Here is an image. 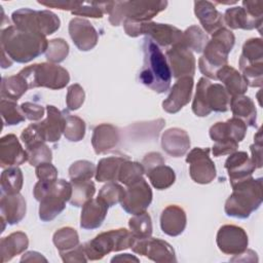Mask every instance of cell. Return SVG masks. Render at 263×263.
Returning <instances> with one entry per match:
<instances>
[{
	"instance_id": "cell-62",
	"label": "cell",
	"mask_w": 263,
	"mask_h": 263,
	"mask_svg": "<svg viewBox=\"0 0 263 263\" xmlns=\"http://www.w3.org/2000/svg\"><path fill=\"white\" fill-rule=\"evenodd\" d=\"M41 261L47 262V259L43 257L42 254L34 251L25 253L21 258V262H41Z\"/></svg>"
},
{
	"instance_id": "cell-6",
	"label": "cell",
	"mask_w": 263,
	"mask_h": 263,
	"mask_svg": "<svg viewBox=\"0 0 263 263\" xmlns=\"http://www.w3.org/2000/svg\"><path fill=\"white\" fill-rule=\"evenodd\" d=\"M166 6L167 1H111L108 12L109 22L112 26H119L124 20L139 23L150 22Z\"/></svg>"
},
{
	"instance_id": "cell-47",
	"label": "cell",
	"mask_w": 263,
	"mask_h": 263,
	"mask_svg": "<svg viewBox=\"0 0 263 263\" xmlns=\"http://www.w3.org/2000/svg\"><path fill=\"white\" fill-rule=\"evenodd\" d=\"M69 54V45L62 38H55L48 41L45 57L48 63L59 64L65 61Z\"/></svg>"
},
{
	"instance_id": "cell-9",
	"label": "cell",
	"mask_w": 263,
	"mask_h": 263,
	"mask_svg": "<svg viewBox=\"0 0 263 263\" xmlns=\"http://www.w3.org/2000/svg\"><path fill=\"white\" fill-rule=\"evenodd\" d=\"M123 28L126 35L130 37H138L140 35H147L158 46H173L182 41L183 32L168 24H160L155 22L139 23L129 20L123 21Z\"/></svg>"
},
{
	"instance_id": "cell-55",
	"label": "cell",
	"mask_w": 263,
	"mask_h": 263,
	"mask_svg": "<svg viewBox=\"0 0 263 263\" xmlns=\"http://www.w3.org/2000/svg\"><path fill=\"white\" fill-rule=\"evenodd\" d=\"M36 177L39 181H55L58 180V170L51 162H43L35 166Z\"/></svg>"
},
{
	"instance_id": "cell-42",
	"label": "cell",
	"mask_w": 263,
	"mask_h": 263,
	"mask_svg": "<svg viewBox=\"0 0 263 263\" xmlns=\"http://www.w3.org/2000/svg\"><path fill=\"white\" fill-rule=\"evenodd\" d=\"M240 74L247 81L248 86L261 87L263 82V63L262 64H250L239 58L238 61Z\"/></svg>"
},
{
	"instance_id": "cell-4",
	"label": "cell",
	"mask_w": 263,
	"mask_h": 263,
	"mask_svg": "<svg viewBox=\"0 0 263 263\" xmlns=\"http://www.w3.org/2000/svg\"><path fill=\"white\" fill-rule=\"evenodd\" d=\"M33 195L40 202L39 218L49 222L65 210L66 202L72 195V185L64 179L51 182L38 181L34 186Z\"/></svg>"
},
{
	"instance_id": "cell-26",
	"label": "cell",
	"mask_w": 263,
	"mask_h": 263,
	"mask_svg": "<svg viewBox=\"0 0 263 263\" xmlns=\"http://www.w3.org/2000/svg\"><path fill=\"white\" fill-rule=\"evenodd\" d=\"M26 200L20 193L3 194L0 200L1 218L9 225L20 223L26 216Z\"/></svg>"
},
{
	"instance_id": "cell-35",
	"label": "cell",
	"mask_w": 263,
	"mask_h": 263,
	"mask_svg": "<svg viewBox=\"0 0 263 263\" xmlns=\"http://www.w3.org/2000/svg\"><path fill=\"white\" fill-rule=\"evenodd\" d=\"M146 175L149 178L151 185L157 190H164L170 188L176 181V174L174 170L164 164H160L150 170Z\"/></svg>"
},
{
	"instance_id": "cell-8",
	"label": "cell",
	"mask_w": 263,
	"mask_h": 263,
	"mask_svg": "<svg viewBox=\"0 0 263 263\" xmlns=\"http://www.w3.org/2000/svg\"><path fill=\"white\" fill-rule=\"evenodd\" d=\"M18 74L25 79L29 89L35 87L61 89L70 81L69 72L52 63L34 64L22 69Z\"/></svg>"
},
{
	"instance_id": "cell-10",
	"label": "cell",
	"mask_w": 263,
	"mask_h": 263,
	"mask_svg": "<svg viewBox=\"0 0 263 263\" xmlns=\"http://www.w3.org/2000/svg\"><path fill=\"white\" fill-rule=\"evenodd\" d=\"M11 21L13 26L20 30L40 34L45 37L53 34L61 26L59 16L50 10L21 8L12 12Z\"/></svg>"
},
{
	"instance_id": "cell-45",
	"label": "cell",
	"mask_w": 263,
	"mask_h": 263,
	"mask_svg": "<svg viewBox=\"0 0 263 263\" xmlns=\"http://www.w3.org/2000/svg\"><path fill=\"white\" fill-rule=\"evenodd\" d=\"M250 64L263 63V42L261 38H250L242 45L240 57Z\"/></svg>"
},
{
	"instance_id": "cell-21",
	"label": "cell",
	"mask_w": 263,
	"mask_h": 263,
	"mask_svg": "<svg viewBox=\"0 0 263 263\" xmlns=\"http://www.w3.org/2000/svg\"><path fill=\"white\" fill-rule=\"evenodd\" d=\"M223 18H224V24H226L230 29H233V30L258 29L260 31L263 17L252 14L249 10H247L242 6H234L226 9L223 15Z\"/></svg>"
},
{
	"instance_id": "cell-57",
	"label": "cell",
	"mask_w": 263,
	"mask_h": 263,
	"mask_svg": "<svg viewBox=\"0 0 263 263\" xmlns=\"http://www.w3.org/2000/svg\"><path fill=\"white\" fill-rule=\"evenodd\" d=\"M63 262H86L87 258L84 251V245H78L76 248L60 253Z\"/></svg>"
},
{
	"instance_id": "cell-3",
	"label": "cell",
	"mask_w": 263,
	"mask_h": 263,
	"mask_svg": "<svg viewBox=\"0 0 263 263\" xmlns=\"http://www.w3.org/2000/svg\"><path fill=\"white\" fill-rule=\"evenodd\" d=\"M232 193L226 199L224 211L229 217L247 219L257 211L263 200L262 179L247 178L231 185Z\"/></svg>"
},
{
	"instance_id": "cell-16",
	"label": "cell",
	"mask_w": 263,
	"mask_h": 263,
	"mask_svg": "<svg viewBox=\"0 0 263 263\" xmlns=\"http://www.w3.org/2000/svg\"><path fill=\"white\" fill-rule=\"evenodd\" d=\"M69 34L81 51L91 50L99 41V34L89 21L82 17H74L69 23Z\"/></svg>"
},
{
	"instance_id": "cell-52",
	"label": "cell",
	"mask_w": 263,
	"mask_h": 263,
	"mask_svg": "<svg viewBox=\"0 0 263 263\" xmlns=\"http://www.w3.org/2000/svg\"><path fill=\"white\" fill-rule=\"evenodd\" d=\"M21 140L24 143L26 149H29L37 144L45 143V137L38 123H31L21 134Z\"/></svg>"
},
{
	"instance_id": "cell-15",
	"label": "cell",
	"mask_w": 263,
	"mask_h": 263,
	"mask_svg": "<svg viewBox=\"0 0 263 263\" xmlns=\"http://www.w3.org/2000/svg\"><path fill=\"white\" fill-rule=\"evenodd\" d=\"M172 76L176 79L185 76L193 77L195 73V58L190 49L181 42L171 46L165 53Z\"/></svg>"
},
{
	"instance_id": "cell-38",
	"label": "cell",
	"mask_w": 263,
	"mask_h": 263,
	"mask_svg": "<svg viewBox=\"0 0 263 263\" xmlns=\"http://www.w3.org/2000/svg\"><path fill=\"white\" fill-rule=\"evenodd\" d=\"M209 36L198 26H190L183 32L181 43L188 49L195 52L203 51L206 43L209 42Z\"/></svg>"
},
{
	"instance_id": "cell-41",
	"label": "cell",
	"mask_w": 263,
	"mask_h": 263,
	"mask_svg": "<svg viewBox=\"0 0 263 263\" xmlns=\"http://www.w3.org/2000/svg\"><path fill=\"white\" fill-rule=\"evenodd\" d=\"M144 174L145 171L142 163L125 159L120 165L117 181L125 186H129L141 180Z\"/></svg>"
},
{
	"instance_id": "cell-5",
	"label": "cell",
	"mask_w": 263,
	"mask_h": 263,
	"mask_svg": "<svg viewBox=\"0 0 263 263\" xmlns=\"http://www.w3.org/2000/svg\"><path fill=\"white\" fill-rule=\"evenodd\" d=\"M234 43L235 37L230 30L223 27L215 32L206 43L203 54L198 60L199 71L205 77L217 80V72L227 65L228 54Z\"/></svg>"
},
{
	"instance_id": "cell-19",
	"label": "cell",
	"mask_w": 263,
	"mask_h": 263,
	"mask_svg": "<svg viewBox=\"0 0 263 263\" xmlns=\"http://www.w3.org/2000/svg\"><path fill=\"white\" fill-rule=\"evenodd\" d=\"M247 133L246 123L239 118L232 117L227 121L216 122L210 128V138L216 142L235 141L237 143L245 139Z\"/></svg>"
},
{
	"instance_id": "cell-30",
	"label": "cell",
	"mask_w": 263,
	"mask_h": 263,
	"mask_svg": "<svg viewBox=\"0 0 263 263\" xmlns=\"http://www.w3.org/2000/svg\"><path fill=\"white\" fill-rule=\"evenodd\" d=\"M29 246V238L25 232L16 231L3 237L0 241V255L2 263L22 254Z\"/></svg>"
},
{
	"instance_id": "cell-37",
	"label": "cell",
	"mask_w": 263,
	"mask_h": 263,
	"mask_svg": "<svg viewBox=\"0 0 263 263\" xmlns=\"http://www.w3.org/2000/svg\"><path fill=\"white\" fill-rule=\"evenodd\" d=\"M24 183V177L21 168L17 166H9L1 174L0 184L3 194L20 193Z\"/></svg>"
},
{
	"instance_id": "cell-36",
	"label": "cell",
	"mask_w": 263,
	"mask_h": 263,
	"mask_svg": "<svg viewBox=\"0 0 263 263\" xmlns=\"http://www.w3.org/2000/svg\"><path fill=\"white\" fill-rule=\"evenodd\" d=\"M71 185L72 195L69 202L73 206H82L86 201L91 199L96 193V186L91 180L71 181Z\"/></svg>"
},
{
	"instance_id": "cell-59",
	"label": "cell",
	"mask_w": 263,
	"mask_h": 263,
	"mask_svg": "<svg viewBox=\"0 0 263 263\" xmlns=\"http://www.w3.org/2000/svg\"><path fill=\"white\" fill-rule=\"evenodd\" d=\"M164 163H165V160L159 152H149L144 156L142 160V165L144 167L145 174L148 173L150 170Z\"/></svg>"
},
{
	"instance_id": "cell-51",
	"label": "cell",
	"mask_w": 263,
	"mask_h": 263,
	"mask_svg": "<svg viewBox=\"0 0 263 263\" xmlns=\"http://www.w3.org/2000/svg\"><path fill=\"white\" fill-rule=\"evenodd\" d=\"M26 150L28 153V162L32 166H37L43 162H51L52 152L45 143L37 144Z\"/></svg>"
},
{
	"instance_id": "cell-33",
	"label": "cell",
	"mask_w": 263,
	"mask_h": 263,
	"mask_svg": "<svg viewBox=\"0 0 263 263\" xmlns=\"http://www.w3.org/2000/svg\"><path fill=\"white\" fill-rule=\"evenodd\" d=\"M125 159H128V157L123 155L109 156L100 159L96 168V180L98 182L117 181L120 165Z\"/></svg>"
},
{
	"instance_id": "cell-7",
	"label": "cell",
	"mask_w": 263,
	"mask_h": 263,
	"mask_svg": "<svg viewBox=\"0 0 263 263\" xmlns=\"http://www.w3.org/2000/svg\"><path fill=\"white\" fill-rule=\"evenodd\" d=\"M135 236L125 228L111 229L98 234L95 238L84 243L87 260H101L111 252H119L133 247Z\"/></svg>"
},
{
	"instance_id": "cell-17",
	"label": "cell",
	"mask_w": 263,
	"mask_h": 263,
	"mask_svg": "<svg viewBox=\"0 0 263 263\" xmlns=\"http://www.w3.org/2000/svg\"><path fill=\"white\" fill-rule=\"evenodd\" d=\"M193 82V77L191 76H185L177 79L170 91V95L162 102V109L170 114L179 112L191 100Z\"/></svg>"
},
{
	"instance_id": "cell-58",
	"label": "cell",
	"mask_w": 263,
	"mask_h": 263,
	"mask_svg": "<svg viewBox=\"0 0 263 263\" xmlns=\"http://www.w3.org/2000/svg\"><path fill=\"white\" fill-rule=\"evenodd\" d=\"M238 148V143L235 141H223L216 142L212 148L213 155L216 157L231 154Z\"/></svg>"
},
{
	"instance_id": "cell-2",
	"label": "cell",
	"mask_w": 263,
	"mask_h": 263,
	"mask_svg": "<svg viewBox=\"0 0 263 263\" xmlns=\"http://www.w3.org/2000/svg\"><path fill=\"white\" fill-rule=\"evenodd\" d=\"M144 63L139 74L142 84L157 93L168 90L172 81V73L165 55L159 46L146 37L143 43Z\"/></svg>"
},
{
	"instance_id": "cell-46",
	"label": "cell",
	"mask_w": 263,
	"mask_h": 263,
	"mask_svg": "<svg viewBox=\"0 0 263 263\" xmlns=\"http://www.w3.org/2000/svg\"><path fill=\"white\" fill-rule=\"evenodd\" d=\"M209 82L210 80L208 78L201 77L196 85V92L192 102V111L198 117H205L211 113L205 101V87Z\"/></svg>"
},
{
	"instance_id": "cell-39",
	"label": "cell",
	"mask_w": 263,
	"mask_h": 263,
	"mask_svg": "<svg viewBox=\"0 0 263 263\" xmlns=\"http://www.w3.org/2000/svg\"><path fill=\"white\" fill-rule=\"evenodd\" d=\"M52 241L60 253L70 251L79 245V235L73 227L66 226L58 229L52 236Z\"/></svg>"
},
{
	"instance_id": "cell-27",
	"label": "cell",
	"mask_w": 263,
	"mask_h": 263,
	"mask_svg": "<svg viewBox=\"0 0 263 263\" xmlns=\"http://www.w3.org/2000/svg\"><path fill=\"white\" fill-rule=\"evenodd\" d=\"M120 135L116 126L110 123H101L93 129L91 145L97 154L113 149L119 142Z\"/></svg>"
},
{
	"instance_id": "cell-48",
	"label": "cell",
	"mask_w": 263,
	"mask_h": 263,
	"mask_svg": "<svg viewBox=\"0 0 263 263\" xmlns=\"http://www.w3.org/2000/svg\"><path fill=\"white\" fill-rule=\"evenodd\" d=\"M110 2H83L80 7L71 13L77 16H87L92 18H101L105 13L109 12Z\"/></svg>"
},
{
	"instance_id": "cell-31",
	"label": "cell",
	"mask_w": 263,
	"mask_h": 263,
	"mask_svg": "<svg viewBox=\"0 0 263 263\" xmlns=\"http://www.w3.org/2000/svg\"><path fill=\"white\" fill-rule=\"evenodd\" d=\"M230 109L233 117L239 118L246 123V125L256 126L257 109L250 97L245 95L231 97Z\"/></svg>"
},
{
	"instance_id": "cell-24",
	"label": "cell",
	"mask_w": 263,
	"mask_h": 263,
	"mask_svg": "<svg viewBox=\"0 0 263 263\" xmlns=\"http://www.w3.org/2000/svg\"><path fill=\"white\" fill-rule=\"evenodd\" d=\"M187 217L185 211L176 204L167 205L160 215V228L168 236H178L186 228Z\"/></svg>"
},
{
	"instance_id": "cell-22",
	"label": "cell",
	"mask_w": 263,
	"mask_h": 263,
	"mask_svg": "<svg viewBox=\"0 0 263 263\" xmlns=\"http://www.w3.org/2000/svg\"><path fill=\"white\" fill-rule=\"evenodd\" d=\"M162 149L173 157L185 155L190 148V138L186 130L180 127L166 129L161 137Z\"/></svg>"
},
{
	"instance_id": "cell-50",
	"label": "cell",
	"mask_w": 263,
	"mask_h": 263,
	"mask_svg": "<svg viewBox=\"0 0 263 263\" xmlns=\"http://www.w3.org/2000/svg\"><path fill=\"white\" fill-rule=\"evenodd\" d=\"M96 166L88 160H77L69 167V177L71 181L90 180L96 175Z\"/></svg>"
},
{
	"instance_id": "cell-12",
	"label": "cell",
	"mask_w": 263,
	"mask_h": 263,
	"mask_svg": "<svg viewBox=\"0 0 263 263\" xmlns=\"http://www.w3.org/2000/svg\"><path fill=\"white\" fill-rule=\"evenodd\" d=\"M130 249L136 254L145 256L157 263L177 262L173 247L167 241L160 238H153L150 236L147 238L135 239Z\"/></svg>"
},
{
	"instance_id": "cell-63",
	"label": "cell",
	"mask_w": 263,
	"mask_h": 263,
	"mask_svg": "<svg viewBox=\"0 0 263 263\" xmlns=\"http://www.w3.org/2000/svg\"><path fill=\"white\" fill-rule=\"evenodd\" d=\"M139 258L130 254H119L111 259V262H139Z\"/></svg>"
},
{
	"instance_id": "cell-32",
	"label": "cell",
	"mask_w": 263,
	"mask_h": 263,
	"mask_svg": "<svg viewBox=\"0 0 263 263\" xmlns=\"http://www.w3.org/2000/svg\"><path fill=\"white\" fill-rule=\"evenodd\" d=\"M205 101L211 112H226L230 108L231 96L222 84L210 81L205 87Z\"/></svg>"
},
{
	"instance_id": "cell-29",
	"label": "cell",
	"mask_w": 263,
	"mask_h": 263,
	"mask_svg": "<svg viewBox=\"0 0 263 263\" xmlns=\"http://www.w3.org/2000/svg\"><path fill=\"white\" fill-rule=\"evenodd\" d=\"M217 80L222 82V85L231 97L243 95L248 89L247 81L240 72L228 64L217 72Z\"/></svg>"
},
{
	"instance_id": "cell-25",
	"label": "cell",
	"mask_w": 263,
	"mask_h": 263,
	"mask_svg": "<svg viewBox=\"0 0 263 263\" xmlns=\"http://www.w3.org/2000/svg\"><path fill=\"white\" fill-rule=\"evenodd\" d=\"M108 205L100 198H91L82 205L80 216V227L86 230L97 229L102 226L107 213Z\"/></svg>"
},
{
	"instance_id": "cell-1",
	"label": "cell",
	"mask_w": 263,
	"mask_h": 263,
	"mask_svg": "<svg viewBox=\"0 0 263 263\" xmlns=\"http://www.w3.org/2000/svg\"><path fill=\"white\" fill-rule=\"evenodd\" d=\"M1 50L13 62L26 64L45 53L48 41L45 36L8 26L1 31Z\"/></svg>"
},
{
	"instance_id": "cell-13",
	"label": "cell",
	"mask_w": 263,
	"mask_h": 263,
	"mask_svg": "<svg viewBox=\"0 0 263 263\" xmlns=\"http://www.w3.org/2000/svg\"><path fill=\"white\" fill-rule=\"evenodd\" d=\"M152 197L153 194L149 184L142 178L136 183L127 186L120 204L126 213L137 215L146 212L152 201Z\"/></svg>"
},
{
	"instance_id": "cell-28",
	"label": "cell",
	"mask_w": 263,
	"mask_h": 263,
	"mask_svg": "<svg viewBox=\"0 0 263 263\" xmlns=\"http://www.w3.org/2000/svg\"><path fill=\"white\" fill-rule=\"evenodd\" d=\"M45 141L54 143L61 139L65 129V114L52 105L46 106V118L39 122Z\"/></svg>"
},
{
	"instance_id": "cell-14",
	"label": "cell",
	"mask_w": 263,
	"mask_h": 263,
	"mask_svg": "<svg viewBox=\"0 0 263 263\" xmlns=\"http://www.w3.org/2000/svg\"><path fill=\"white\" fill-rule=\"evenodd\" d=\"M216 242L222 253L235 256L248 249L249 237L243 228L226 224L219 228Z\"/></svg>"
},
{
	"instance_id": "cell-20",
	"label": "cell",
	"mask_w": 263,
	"mask_h": 263,
	"mask_svg": "<svg viewBox=\"0 0 263 263\" xmlns=\"http://www.w3.org/2000/svg\"><path fill=\"white\" fill-rule=\"evenodd\" d=\"M225 168L231 185L252 177L256 170L251 157L245 151H235L229 154L225 161Z\"/></svg>"
},
{
	"instance_id": "cell-40",
	"label": "cell",
	"mask_w": 263,
	"mask_h": 263,
	"mask_svg": "<svg viewBox=\"0 0 263 263\" xmlns=\"http://www.w3.org/2000/svg\"><path fill=\"white\" fill-rule=\"evenodd\" d=\"M128 227L136 239L147 238L152 235V220L147 212L133 215L128 220Z\"/></svg>"
},
{
	"instance_id": "cell-11",
	"label": "cell",
	"mask_w": 263,
	"mask_h": 263,
	"mask_svg": "<svg viewBox=\"0 0 263 263\" xmlns=\"http://www.w3.org/2000/svg\"><path fill=\"white\" fill-rule=\"evenodd\" d=\"M210 148L196 147L189 151L186 162L189 163V175L197 184H209L216 178L214 161L210 157Z\"/></svg>"
},
{
	"instance_id": "cell-49",
	"label": "cell",
	"mask_w": 263,
	"mask_h": 263,
	"mask_svg": "<svg viewBox=\"0 0 263 263\" xmlns=\"http://www.w3.org/2000/svg\"><path fill=\"white\" fill-rule=\"evenodd\" d=\"M124 191L125 189H123L121 185L115 182H108L101 188L98 198H100L108 206H113L121 202L124 196Z\"/></svg>"
},
{
	"instance_id": "cell-43",
	"label": "cell",
	"mask_w": 263,
	"mask_h": 263,
	"mask_svg": "<svg viewBox=\"0 0 263 263\" xmlns=\"http://www.w3.org/2000/svg\"><path fill=\"white\" fill-rule=\"evenodd\" d=\"M65 114V129L64 136L70 142H79L85 135V122L76 115Z\"/></svg>"
},
{
	"instance_id": "cell-56",
	"label": "cell",
	"mask_w": 263,
	"mask_h": 263,
	"mask_svg": "<svg viewBox=\"0 0 263 263\" xmlns=\"http://www.w3.org/2000/svg\"><path fill=\"white\" fill-rule=\"evenodd\" d=\"M251 153H252V161L256 168L262 167V133L259 128L257 134L254 137V144L251 145Z\"/></svg>"
},
{
	"instance_id": "cell-64",
	"label": "cell",
	"mask_w": 263,
	"mask_h": 263,
	"mask_svg": "<svg viewBox=\"0 0 263 263\" xmlns=\"http://www.w3.org/2000/svg\"><path fill=\"white\" fill-rule=\"evenodd\" d=\"M1 53H2V59H1V67L3 69H6V68H9L11 65H12V60L4 52L1 50Z\"/></svg>"
},
{
	"instance_id": "cell-61",
	"label": "cell",
	"mask_w": 263,
	"mask_h": 263,
	"mask_svg": "<svg viewBox=\"0 0 263 263\" xmlns=\"http://www.w3.org/2000/svg\"><path fill=\"white\" fill-rule=\"evenodd\" d=\"M231 261H243V262H257L258 261V257L257 254L253 251V250H245L242 253L235 255L234 258L231 259Z\"/></svg>"
},
{
	"instance_id": "cell-34",
	"label": "cell",
	"mask_w": 263,
	"mask_h": 263,
	"mask_svg": "<svg viewBox=\"0 0 263 263\" xmlns=\"http://www.w3.org/2000/svg\"><path fill=\"white\" fill-rule=\"evenodd\" d=\"M28 89L27 82L18 73L2 78L1 96L3 99L16 102Z\"/></svg>"
},
{
	"instance_id": "cell-53",
	"label": "cell",
	"mask_w": 263,
	"mask_h": 263,
	"mask_svg": "<svg viewBox=\"0 0 263 263\" xmlns=\"http://www.w3.org/2000/svg\"><path fill=\"white\" fill-rule=\"evenodd\" d=\"M84 99H85V92L80 84L74 83L68 87L66 105L69 110L75 111L79 109L84 103Z\"/></svg>"
},
{
	"instance_id": "cell-18",
	"label": "cell",
	"mask_w": 263,
	"mask_h": 263,
	"mask_svg": "<svg viewBox=\"0 0 263 263\" xmlns=\"http://www.w3.org/2000/svg\"><path fill=\"white\" fill-rule=\"evenodd\" d=\"M28 161L27 150L23 148L17 137L5 135L0 140V164L2 167L17 166Z\"/></svg>"
},
{
	"instance_id": "cell-23",
	"label": "cell",
	"mask_w": 263,
	"mask_h": 263,
	"mask_svg": "<svg viewBox=\"0 0 263 263\" xmlns=\"http://www.w3.org/2000/svg\"><path fill=\"white\" fill-rule=\"evenodd\" d=\"M194 13L199 20L203 30L209 34H214L224 27L223 14L217 10L214 3L210 1H195Z\"/></svg>"
},
{
	"instance_id": "cell-44",
	"label": "cell",
	"mask_w": 263,
	"mask_h": 263,
	"mask_svg": "<svg viewBox=\"0 0 263 263\" xmlns=\"http://www.w3.org/2000/svg\"><path fill=\"white\" fill-rule=\"evenodd\" d=\"M0 111L5 125L20 124L26 119L21 106H17L14 101L2 99L0 102Z\"/></svg>"
},
{
	"instance_id": "cell-60",
	"label": "cell",
	"mask_w": 263,
	"mask_h": 263,
	"mask_svg": "<svg viewBox=\"0 0 263 263\" xmlns=\"http://www.w3.org/2000/svg\"><path fill=\"white\" fill-rule=\"evenodd\" d=\"M39 4L46 6V7H53L62 10H71V12L78 7L81 6L83 2L80 1H48V2H43V1H38Z\"/></svg>"
},
{
	"instance_id": "cell-54",
	"label": "cell",
	"mask_w": 263,
	"mask_h": 263,
	"mask_svg": "<svg viewBox=\"0 0 263 263\" xmlns=\"http://www.w3.org/2000/svg\"><path fill=\"white\" fill-rule=\"evenodd\" d=\"M21 109L25 117L31 121H38L42 119L45 113V109L43 106L31 102L23 103L21 105Z\"/></svg>"
}]
</instances>
